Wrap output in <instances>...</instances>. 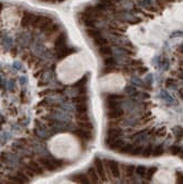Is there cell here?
<instances>
[{"instance_id": "cell-1", "label": "cell", "mask_w": 183, "mask_h": 184, "mask_svg": "<svg viewBox=\"0 0 183 184\" xmlns=\"http://www.w3.org/2000/svg\"><path fill=\"white\" fill-rule=\"evenodd\" d=\"M24 169H26L28 172L35 173V174H43V173H44L43 167L41 166L39 162H37V161H30L29 163L24 164Z\"/></svg>"}, {"instance_id": "cell-2", "label": "cell", "mask_w": 183, "mask_h": 184, "mask_svg": "<svg viewBox=\"0 0 183 184\" xmlns=\"http://www.w3.org/2000/svg\"><path fill=\"white\" fill-rule=\"evenodd\" d=\"M106 163L105 166L108 168V170L111 171V175L114 177H120V170H119V163L113 160H104Z\"/></svg>"}, {"instance_id": "cell-3", "label": "cell", "mask_w": 183, "mask_h": 184, "mask_svg": "<svg viewBox=\"0 0 183 184\" xmlns=\"http://www.w3.org/2000/svg\"><path fill=\"white\" fill-rule=\"evenodd\" d=\"M74 133L80 139L84 140L85 142H88L93 139V135H92V130L88 129H84V128H78L74 130Z\"/></svg>"}, {"instance_id": "cell-4", "label": "cell", "mask_w": 183, "mask_h": 184, "mask_svg": "<svg viewBox=\"0 0 183 184\" xmlns=\"http://www.w3.org/2000/svg\"><path fill=\"white\" fill-rule=\"evenodd\" d=\"M94 167H95V169H96L97 174L99 175V179H101L103 182H105L106 177H105V169H104V161L101 160L99 158H95Z\"/></svg>"}, {"instance_id": "cell-5", "label": "cell", "mask_w": 183, "mask_h": 184, "mask_svg": "<svg viewBox=\"0 0 183 184\" xmlns=\"http://www.w3.org/2000/svg\"><path fill=\"white\" fill-rule=\"evenodd\" d=\"M124 135V130L119 127H108L106 131V137L109 138H120Z\"/></svg>"}, {"instance_id": "cell-6", "label": "cell", "mask_w": 183, "mask_h": 184, "mask_svg": "<svg viewBox=\"0 0 183 184\" xmlns=\"http://www.w3.org/2000/svg\"><path fill=\"white\" fill-rule=\"evenodd\" d=\"M107 117L109 119H120L124 117L125 112L121 109V108H115V109L111 110H107Z\"/></svg>"}, {"instance_id": "cell-7", "label": "cell", "mask_w": 183, "mask_h": 184, "mask_svg": "<svg viewBox=\"0 0 183 184\" xmlns=\"http://www.w3.org/2000/svg\"><path fill=\"white\" fill-rule=\"evenodd\" d=\"M125 143H126V142H125L121 138H117V139H115L114 141H111V143L107 146V148L111 150H114V151H118Z\"/></svg>"}, {"instance_id": "cell-8", "label": "cell", "mask_w": 183, "mask_h": 184, "mask_svg": "<svg viewBox=\"0 0 183 184\" xmlns=\"http://www.w3.org/2000/svg\"><path fill=\"white\" fill-rule=\"evenodd\" d=\"M87 175H88V179H89V181H91V183H98V182L101 181V179H99V175L97 174L95 167H93V168L91 167V168L88 169Z\"/></svg>"}, {"instance_id": "cell-9", "label": "cell", "mask_w": 183, "mask_h": 184, "mask_svg": "<svg viewBox=\"0 0 183 184\" xmlns=\"http://www.w3.org/2000/svg\"><path fill=\"white\" fill-rule=\"evenodd\" d=\"M125 99L124 94H116V93H108L105 95V100H114V102H121Z\"/></svg>"}, {"instance_id": "cell-10", "label": "cell", "mask_w": 183, "mask_h": 184, "mask_svg": "<svg viewBox=\"0 0 183 184\" xmlns=\"http://www.w3.org/2000/svg\"><path fill=\"white\" fill-rule=\"evenodd\" d=\"M98 49V53L101 54L103 57H107V56H111L113 54V50L109 45H103V47H97Z\"/></svg>"}, {"instance_id": "cell-11", "label": "cell", "mask_w": 183, "mask_h": 184, "mask_svg": "<svg viewBox=\"0 0 183 184\" xmlns=\"http://www.w3.org/2000/svg\"><path fill=\"white\" fill-rule=\"evenodd\" d=\"M65 44H66V34H65V32H61L57 37L55 47H57V49H60V47H65Z\"/></svg>"}, {"instance_id": "cell-12", "label": "cell", "mask_w": 183, "mask_h": 184, "mask_svg": "<svg viewBox=\"0 0 183 184\" xmlns=\"http://www.w3.org/2000/svg\"><path fill=\"white\" fill-rule=\"evenodd\" d=\"M103 63L105 67H109L114 70V67L117 65V61H116V58L113 57V56H107V57L104 58Z\"/></svg>"}, {"instance_id": "cell-13", "label": "cell", "mask_w": 183, "mask_h": 184, "mask_svg": "<svg viewBox=\"0 0 183 184\" xmlns=\"http://www.w3.org/2000/svg\"><path fill=\"white\" fill-rule=\"evenodd\" d=\"M72 180H74V181H76V182H80V183H91V181H89V179H88V175L82 174V173L75 175V177H73Z\"/></svg>"}, {"instance_id": "cell-14", "label": "cell", "mask_w": 183, "mask_h": 184, "mask_svg": "<svg viewBox=\"0 0 183 184\" xmlns=\"http://www.w3.org/2000/svg\"><path fill=\"white\" fill-rule=\"evenodd\" d=\"M120 102H114V100H105V106L107 108V110L115 109V108L120 107Z\"/></svg>"}, {"instance_id": "cell-15", "label": "cell", "mask_w": 183, "mask_h": 184, "mask_svg": "<svg viewBox=\"0 0 183 184\" xmlns=\"http://www.w3.org/2000/svg\"><path fill=\"white\" fill-rule=\"evenodd\" d=\"M77 126L80 127V128L88 129V130H92V129H93V124H92L89 120H78Z\"/></svg>"}, {"instance_id": "cell-16", "label": "cell", "mask_w": 183, "mask_h": 184, "mask_svg": "<svg viewBox=\"0 0 183 184\" xmlns=\"http://www.w3.org/2000/svg\"><path fill=\"white\" fill-rule=\"evenodd\" d=\"M163 153H164L163 145H159V146H157V147L153 148V150H152V157H160V156H162Z\"/></svg>"}, {"instance_id": "cell-17", "label": "cell", "mask_w": 183, "mask_h": 184, "mask_svg": "<svg viewBox=\"0 0 183 184\" xmlns=\"http://www.w3.org/2000/svg\"><path fill=\"white\" fill-rule=\"evenodd\" d=\"M76 112H88V104L87 103H81L75 105Z\"/></svg>"}, {"instance_id": "cell-18", "label": "cell", "mask_w": 183, "mask_h": 184, "mask_svg": "<svg viewBox=\"0 0 183 184\" xmlns=\"http://www.w3.org/2000/svg\"><path fill=\"white\" fill-rule=\"evenodd\" d=\"M125 171H126V177H132L136 172V167L132 166V164H129V166H126L125 168Z\"/></svg>"}, {"instance_id": "cell-19", "label": "cell", "mask_w": 183, "mask_h": 184, "mask_svg": "<svg viewBox=\"0 0 183 184\" xmlns=\"http://www.w3.org/2000/svg\"><path fill=\"white\" fill-rule=\"evenodd\" d=\"M134 147L135 146H132V145H127V143H125V145L118 150V152H119V153H124V154H129Z\"/></svg>"}, {"instance_id": "cell-20", "label": "cell", "mask_w": 183, "mask_h": 184, "mask_svg": "<svg viewBox=\"0 0 183 184\" xmlns=\"http://www.w3.org/2000/svg\"><path fill=\"white\" fill-rule=\"evenodd\" d=\"M152 150H153L152 145H149L142 150L141 154H142V157H145V158H149V157L152 156Z\"/></svg>"}, {"instance_id": "cell-21", "label": "cell", "mask_w": 183, "mask_h": 184, "mask_svg": "<svg viewBox=\"0 0 183 184\" xmlns=\"http://www.w3.org/2000/svg\"><path fill=\"white\" fill-rule=\"evenodd\" d=\"M156 172H157V168H156V167L147 169V172H146V175H145L146 180H147V181H151V179H152V177L155 175Z\"/></svg>"}, {"instance_id": "cell-22", "label": "cell", "mask_w": 183, "mask_h": 184, "mask_svg": "<svg viewBox=\"0 0 183 184\" xmlns=\"http://www.w3.org/2000/svg\"><path fill=\"white\" fill-rule=\"evenodd\" d=\"M169 150H170V152H171L172 156H178V154H180L181 152H182V148H181L180 146H176V145L171 146Z\"/></svg>"}, {"instance_id": "cell-23", "label": "cell", "mask_w": 183, "mask_h": 184, "mask_svg": "<svg viewBox=\"0 0 183 184\" xmlns=\"http://www.w3.org/2000/svg\"><path fill=\"white\" fill-rule=\"evenodd\" d=\"M143 148L142 146H137V147H134L132 148V150L130 151V156H139V154H141V152H142Z\"/></svg>"}, {"instance_id": "cell-24", "label": "cell", "mask_w": 183, "mask_h": 184, "mask_svg": "<svg viewBox=\"0 0 183 184\" xmlns=\"http://www.w3.org/2000/svg\"><path fill=\"white\" fill-rule=\"evenodd\" d=\"M174 136H176V141H180L183 138V128H176L174 129Z\"/></svg>"}, {"instance_id": "cell-25", "label": "cell", "mask_w": 183, "mask_h": 184, "mask_svg": "<svg viewBox=\"0 0 183 184\" xmlns=\"http://www.w3.org/2000/svg\"><path fill=\"white\" fill-rule=\"evenodd\" d=\"M146 172H147V168L143 166H139L136 168V173L138 175H140V177H145L146 175Z\"/></svg>"}, {"instance_id": "cell-26", "label": "cell", "mask_w": 183, "mask_h": 184, "mask_svg": "<svg viewBox=\"0 0 183 184\" xmlns=\"http://www.w3.org/2000/svg\"><path fill=\"white\" fill-rule=\"evenodd\" d=\"M155 135L157 136V137H164V136L167 135V129H166V127H162V128L157 129Z\"/></svg>"}, {"instance_id": "cell-27", "label": "cell", "mask_w": 183, "mask_h": 184, "mask_svg": "<svg viewBox=\"0 0 183 184\" xmlns=\"http://www.w3.org/2000/svg\"><path fill=\"white\" fill-rule=\"evenodd\" d=\"M128 64H130V65H134V66H136V67H138V66L142 65V61H140V60H130L129 62H128Z\"/></svg>"}, {"instance_id": "cell-28", "label": "cell", "mask_w": 183, "mask_h": 184, "mask_svg": "<svg viewBox=\"0 0 183 184\" xmlns=\"http://www.w3.org/2000/svg\"><path fill=\"white\" fill-rule=\"evenodd\" d=\"M176 182H178V183H183V173L182 172L176 173Z\"/></svg>"}, {"instance_id": "cell-29", "label": "cell", "mask_w": 183, "mask_h": 184, "mask_svg": "<svg viewBox=\"0 0 183 184\" xmlns=\"http://www.w3.org/2000/svg\"><path fill=\"white\" fill-rule=\"evenodd\" d=\"M135 91H136V89H135L132 86H126V87H125V92H126L127 94L131 93V92H135Z\"/></svg>"}, {"instance_id": "cell-30", "label": "cell", "mask_w": 183, "mask_h": 184, "mask_svg": "<svg viewBox=\"0 0 183 184\" xmlns=\"http://www.w3.org/2000/svg\"><path fill=\"white\" fill-rule=\"evenodd\" d=\"M174 84H176V81H173V79L169 78L167 81V86L170 87V86H174Z\"/></svg>"}, {"instance_id": "cell-31", "label": "cell", "mask_w": 183, "mask_h": 184, "mask_svg": "<svg viewBox=\"0 0 183 184\" xmlns=\"http://www.w3.org/2000/svg\"><path fill=\"white\" fill-rule=\"evenodd\" d=\"M179 94H180V96L183 98V88H181L180 91H179Z\"/></svg>"}, {"instance_id": "cell-32", "label": "cell", "mask_w": 183, "mask_h": 184, "mask_svg": "<svg viewBox=\"0 0 183 184\" xmlns=\"http://www.w3.org/2000/svg\"><path fill=\"white\" fill-rule=\"evenodd\" d=\"M180 154H181V159H182V160H183V151H182V152H181V153H180Z\"/></svg>"}]
</instances>
